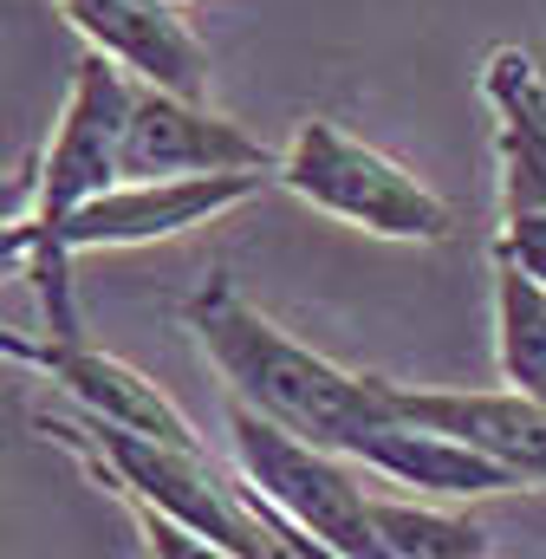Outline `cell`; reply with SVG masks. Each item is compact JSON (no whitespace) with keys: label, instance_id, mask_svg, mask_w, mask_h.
<instances>
[{"label":"cell","instance_id":"obj_1","mask_svg":"<svg viewBox=\"0 0 546 559\" xmlns=\"http://www.w3.org/2000/svg\"><path fill=\"white\" fill-rule=\"evenodd\" d=\"M195 345L209 352V365L222 371L228 384V404H248L254 417L280 423L332 455H358L371 449L378 429H391V391L384 378H365V371H345L332 365L325 352L299 345L293 332H280L261 306L241 299V286L228 274H209L189 306H182Z\"/></svg>","mask_w":546,"mask_h":559},{"label":"cell","instance_id":"obj_2","mask_svg":"<svg viewBox=\"0 0 546 559\" xmlns=\"http://www.w3.org/2000/svg\"><path fill=\"white\" fill-rule=\"evenodd\" d=\"M136 79L111 66L105 52H85L66 92V111L52 124V143L33 176V261L26 274L39 280L46 306V338H79V306H72V261H59V228L118 182V138L131 118Z\"/></svg>","mask_w":546,"mask_h":559},{"label":"cell","instance_id":"obj_3","mask_svg":"<svg viewBox=\"0 0 546 559\" xmlns=\"http://www.w3.org/2000/svg\"><path fill=\"white\" fill-rule=\"evenodd\" d=\"M273 182L312 202L319 215H339L384 241H449L455 235V209L429 182H416L404 163H391L384 150H371L332 118H306L293 131Z\"/></svg>","mask_w":546,"mask_h":559},{"label":"cell","instance_id":"obj_4","mask_svg":"<svg viewBox=\"0 0 546 559\" xmlns=\"http://www.w3.org/2000/svg\"><path fill=\"white\" fill-rule=\"evenodd\" d=\"M228 436H235V462L241 481L268 501L286 527H299L306 540H319L339 559H391L378 527H371V495L332 462V449L254 417L248 404H228Z\"/></svg>","mask_w":546,"mask_h":559},{"label":"cell","instance_id":"obj_5","mask_svg":"<svg viewBox=\"0 0 546 559\" xmlns=\"http://www.w3.org/2000/svg\"><path fill=\"white\" fill-rule=\"evenodd\" d=\"M482 92L495 111L501 202H508L495 254L546 280V79L521 46H495L482 66Z\"/></svg>","mask_w":546,"mask_h":559},{"label":"cell","instance_id":"obj_6","mask_svg":"<svg viewBox=\"0 0 546 559\" xmlns=\"http://www.w3.org/2000/svg\"><path fill=\"white\" fill-rule=\"evenodd\" d=\"M273 182L268 169H222V176H163V182H111L105 195H92L66 228H59V261L92 254V248H143V241H169L189 235L228 209H241L248 195H261Z\"/></svg>","mask_w":546,"mask_h":559},{"label":"cell","instance_id":"obj_7","mask_svg":"<svg viewBox=\"0 0 546 559\" xmlns=\"http://www.w3.org/2000/svg\"><path fill=\"white\" fill-rule=\"evenodd\" d=\"M222 169H280L261 138H248L235 118L209 111L202 98H176L156 85H136L124 138H118V182H163V176H222Z\"/></svg>","mask_w":546,"mask_h":559},{"label":"cell","instance_id":"obj_8","mask_svg":"<svg viewBox=\"0 0 546 559\" xmlns=\"http://www.w3.org/2000/svg\"><path fill=\"white\" fill-rule=\"evenodd\" d=\"M59 7L92 39V52L124 66L136 85L209 98V46L189 33L176 0H59Z\"/></svg>","mask_w":546,"mask_h":559},{"label":"cell","instance_id":"obj_9","mask_svg":"<svg viewBox=\"0 0 546 559\" xmlns=\"http://www.w3.org/2000/svg\"><path fill=\"white\" fill-rule=\"evenodd\" d=\"M391 411L416 429H436V436H455L482 455H495L501 468H514L521 481H541L546 488V404L541 397H521V391H410L391 384Z\"/></svg>","mask_w":546,"mask_h":559},{"label":"cell","instance_id":"obj_10","mask_svg":"<svg viewBox=\"0 0 546 559\" xmlns=\"http://www.w3.org/2000/svg\"><path fill=\"white\" fill-rule=\"evenodd\" d=\"M46 371H52V384L85 417L111 423L124 436H143V442H163V449H182V455H209L202 436H195V423L182 417L143 371H131L124 358L92 352L85 338H46Z\"/></svg>","mask_w":546,"mask_h":559},{"label":"cell","instance_id":"obj_11","mask_svg":"<svg viewBox=\"0 0 546 559\" xmlns=\"http://www.w3.org/2000/svg\"><path fill=\"white\" fill-rule=\"evenodd\" d=\"M365 462L404 488H423V495H501V488H521L514 468H501L495 455L455 442V436H436V429H416V423H391L371 436Z\"/></svg>","mask_w":546,"mask_h":559},{"label":"cell","instance_id":"obj_12","mask_svg":"<svg viewBox=\"0 0 546 559\" xmlns=\"http://www.w3.org/2000/svg\"><path fill=\"white\" fill-rule=\"evenodd\" d=\"M495 352L521 397L546 404V280L495 254Z\"/></svg>","mask_w":546,"mask_h":559},{"label":"cell","instance_id":"obj_13","mask_svg":"<svg viewBox=\"0 0 546 559\" xmlns=\"http://www.w3.org/2000/svg\"><path fill=\"white\" fill-rule=\"evenodd\" d=\"M371 527L391 559H488V534L455 514H429L410 501H371Z\"/></svg>","mask_w":546,"mask_h":559},{"label":"cell","instance_id":"obj_14","mask_svg":"<svg viewBox=\"0 0 546 559\" xmlns=\"http://www.w3.org/2000/svg\"><path fill=\"white\" fill-rule=\"evenodd\" d=\"M131 514H136V534H143V554L150 559H241L228 547H215V540H202V534H189L182 521L143 508V501H131Z\"/></svg>","mask_w":546,"mask_h":559},{"label":"cell","instance_id":"obj_15","mask_svg":"<svg viewBox=\"0 0 546 559\" xmlns=\"http://www.w3.org/2000/svg\"><path fill=\"white\" fill-rule=\"evenodd\" d=\"M33 222V176H0V228Z\"/></svg>","mask_w":546,"mask_h":559},{"label":"cell","instance_id":"obj_16","mask_svg":"<svg viewBox=\"0 0 546 559\" xmlns=\"http://www.w3.org/2000/svg\"><path fill=\"white\" fill-rule=\"evenodd\" d=\"M0 365H33V371H46V345L26 338V332H7V325H0Z\"/></svg>","mask_w":546,"mask_h":559}]
</instances>
